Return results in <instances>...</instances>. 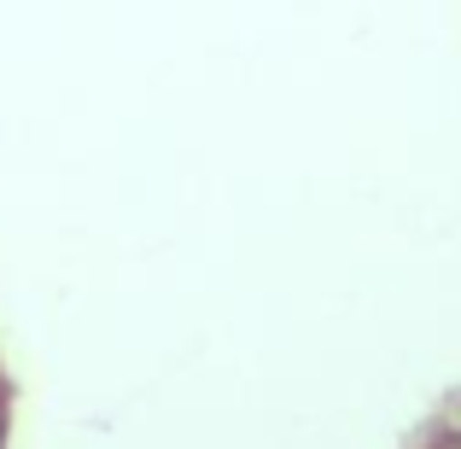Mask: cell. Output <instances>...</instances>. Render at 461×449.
I'll return each instance as SVG.
<instances>
[{
	"mask_svg": "<svg viewBox=\"0 0 461 449\" xmlns=\"http://www.w3.org/2000/svg\"><path fill=\"white\" fill-rule=\"evenodd\" d=\"M432 449H461V409L444 420V432H438V444H432Z\"/></svg>",
	"mask_w": 461,
	"mask_h": 449,
	"instance_id": "1",
	"label": "cell"
}]
</instances>
